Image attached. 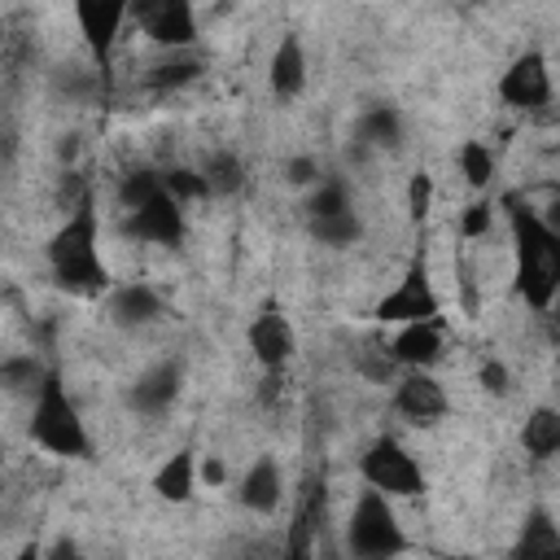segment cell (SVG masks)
<instances>
[{"label":"cell","mask_w":560,"mask_h":560,"mask_svg":"<svg viewBox=\"0 0 560 560\" xmlns=\"http://www.w3.org/2000/svg\"><path fill=\"white\" fill-rule=\"evenodd\" d=\"M494 201L512 236V293L534 315H551L560 289V232L547 219V210H538L521 192H503Z\"/></svg>","instance_id":"obj_1"},{"label":"cell","mask_w":560,"mask_h":560,"mask_svg":"<svg viewBox=\"0 0 560 560\" xmlns=\"http://www.w3.org/2000/svg\"><path fill=\"white\" fill-rule=\"evenodd\" d=\"M44 267H48L52 284L74 293V298H101L114 284V276H109V267L101 258V210H96V197H88V201H79L74 210L61 214V223L44 241Z\"/></svg>","instance_id":"obj_2"},{"label":"cell","mask_w":560,"mask_h":560,"mask_svg":"<svg viewBox=\"0 0 560 560\" xmlns=\"http://www.w3.org/2000/svg\"><path fill=\"white\" fill-rule=\"evenodd\" d=\"M26 438L57 459H92V429L61 376V368H48L39 389L31 394V416H26Z\"/></svg>","instance_id":"obj_3"},{"label":"cell","mask_w":560,"mask_h":560,"mask_svg":"<svg viewBox=\"0 0 560 560\" xmlns=\"http://www.w3.org/2000/svg\"><path fill=\"white\" fill-rule=\"evenodd\" d=\"M346 551L354 560H385V556H402L411 542L402 534V521H398V508L389 494L363 486L350 516H346Z\"/></svg>","instance_id":"obj_4"},{"label":"cell","mask_w":560,"mask_h":560,"mask_svg":"<svg viewBox=\"0 0 560 560\" xmlns=\"http://www.w3.org/2000/svg\"><path fill=\"white\" fill-rule=\"evenodd\" d=\"M359 477L363 486L389 494L394 503L398 499H420L429 490V477H424V464L411 455V446L394 433H376L363 455H359Z\"/></svg>","instance_id":"obj_5"},{"label":"cell","mask_w":560,"mask_h":560,"mask_svg":"<svg viewBox=\"0 0 560 560\" xmlns=\"http://www.w3.org/2000/svg\"><path fill=\"white\" fill-rule=\"evenodd\" d=\"M429 315H442V293H438V284H433L429 254H424V245H420V249L407 258V267H402L398 284H394L389 293H381V298H376L372 319H376V324L398 328V324L429 319Z\"/></svg>","instance_id":"obj_6"},{"label":"cell","mask_w":560,"mask_h":560,"mask_svg":"<svg viewBox=\"0 0 560 560\" xmlns=\"http://www.w3.org/2000/svg\"><path fill=\"white\" fill-rule=\"evenodd\" d=\"M118 232H122L127 241H136V245L179 249L184 236H188V206H179V201L166 192V184H162V188H158L153 197H144L140 206L122 210Z\"/></svg>","instance_id":"obj_7"},{"label":"cell","mask_w":560,"mask_h":560,"mask_svg":"<svg viewBox=\"0 0 560 560\" xmlns=\"http://www.w3.org/2000/svg\"><path fill=\"white\" fill-rule=\"evenodd\" d=\"M131 22L158 52L197 48V39H201L197 0H131Z\"/></svg>","instance_id":"obj_8"},{"label":"cell","mask_w":560,"mask_h":560,"mask_svg":"<svg viewBox=\"0 0 560 560\" xmlns=\"http://www.w3.org/2000/svg\"><path fill=\"white\" fill-rule=\"evenodd\" d=\"M389 411L411 429H433L451 416V394L433 376V368H398L389 389Z\"/></svg>","instance_id":"obj_9"},{"label":"cell","mask_w":560,"mask_h":560,"mask_svg":"<svg viewBox=\"0 0 560 560\" xmlns=\"http://www.w3.org/2000/svg\"><path fill=\"white\" fill-rule=\"evenodd\" d=\"M494 92H499V101H503L508 109H516V114H542V109H551L556 83H551V61H547V52H538V48L516 52V57L503 66Z\"/></svg>","instance_id":"obj_10"},{"label":"cell","mask_w":560,"mask_h":560,"mask_svg":"<svg viewBox=\"0 0 560 560\" xmlns=\"http://www.w3.org/2000/svg\"><path fill=\"white\" fill-rule=\"evenodd\" d=\"M74 31L83 39V52L96 70H109L114 48L131 22V0H70Z\"/></svg>","instance_id":"obj_11"},{"label":"cell","mask_w":560,"mask_h":560,"mask_svg":"<svg viewBox=\"0 0 560 560\" xmlns=\"http://www.w3.org/2000/svg\"><path fill=\"white\" fill-rule=\"evenodd\" d=\"M245 346H249V359L262 372H284L293 363V354H298V328L276 302H262L245 319Z\"/></svg>","instance_id":"obj_12"},{"label":"cell","mask_w":560,"mask_h":560,"mask_svg":"<svg viewBox=\"0 0 560 560\" xmlns=\"http://www.w3.org/2000/svg\"><path fill=\"white\" fill-rule=\"evenodd\" d=\"M394 368H438L446 354V315L398 324L389 341H381Z\"/></svg>","instance_id":"obj_13"},{"label":"cell","mask_w":560,"mask_h":560,"mask_svg":"<svg viewBox=\"0 0 560 560\" xmlns=\"http://www.w3.org/2000/svg\"><path fill=\"white\" fill-rule=\"evenodd\" d=\"M184 394V363L179 359H158L149 368H140V376L127 385V407L144 420L166 416Z\"/></svg>","instance_id":"obj_14"},{"label":"cell","mask_w":560,"mask_h":560,"mask_svg":"<svg viewBox=\"0 0 560 560\" xmlns=\"http://www.w3.org/2000/svg\"><path fill=\"white\" fill-rule=\"evenodd\" d=\"M101 311H105V319H109L114 328L140 332V328H149V324L162 319L166 302H162V293H158L149 280H122V284H109V289L101 293Z\"/></svg>","instance_id":"obj_15"},{"label":"cell","mask_w":560,"mask_h":560,"mask_svg":"<svg viewBox=\"0 0 560 560\" xmlns=\"http://www.w3.org/2000/svg\"><path fill=\"white\" fill-rule=\"evenodd\" d=\"M236 508H245L249 516H276L284 503V468L276 455H258L232 486Z\"/></svg>","instance_id":"obj_16"},{"label":"cell","mask_w":560,"mask_h":560,"mask_svg":"<svg viewBox=\"0 0 560 560\" xmlns=\"http://www.w3.org/2000/svg\"><path fill=\"white\" fill-rule=\"evenodd\" d=\"M311 83V61H306V44L298 31H284L267 57V92L276 101H298Z\"/></svg>","instance_id":"obj_17"},{"label":"cell","mask_w":560,"mask_h":560,"mask_svg":"<svg viewBox=\"0 0 560 560\" xmlns=\"http://www.w3.org/2000/svg\"><path fill=\"white\" fill-rule=\"evenodd\" d=\"M197 486H201V477H197V451H188V446H179V451H171L158 468H153V477H149V490L162 499V503H188L192 494H197Z\"/></svg>","instance_id":"obj_18"},{"label":"cell","mask_w":560,"mask_h":560,"mask_svg":"<svg viewBox=\"0 0 560 560\" xmlns=\"http://www.w3.org/2000/svg\"><path fill=\"white\" fill-rule=\"evenodd\" d=\"M324 508H328L324 477H306V486L298 494V508H293V529H289V542H284L289 556H311L315 551V538L311 534L324 525Z\"/></svg>","instance_id":"obj_19"},{"label":"cell","mask_w":560,"mask_h":560,"mask_svg":"<svg viewBox=\"0 0 560 560\" xmlns=\"http://www.w3.org/2000/svg\"><path fill=\"white\" fill-rule=\"evenodd\" d=\"M354 140L363 144V149H381V153H389V149H398L402 140H407V118H402V109L398 105H368L359 118H354Z\"/></svg>","instance_id":"obj_20"},{"label":"cell","mask_w":560,"mask_h":560,"mask_svg":"<svg viewBox=\"0 0 560 560\" xmlns=\"http://www.w3.org/2000/svg\"><path fill=\"white\" fill-rule=\"evenodd\" d=\"M521 451L525 459L534 464H547L560 455V411L551 402H538L525 411V424H521Z\"/></svg>","instance_id":"obj_21"},{"label":"cell","mask_w":560,"mask_h":560,"mask_svg":"<svg viewBox=\"0 0 560 560\" xmlns=\"http://www.w3.org/2000/svg\"><path fill=\"white\" fill-rule=\"evenodd\" d=\"M455 166H459V175H464V184H468L472 192H490L494 179H499V153H494L490 140H477V136H472V140H459Z\"/></svg>","instance_id":"obj_22"},{"label":"cell","mask_w":560,"mask_h":560,"mask_svg":"<svg viewBox=\"0 0 560 560\" xmlns=\"http://www.w3.org/2000/svg\"><path fill=\"white\" fill-rule=\"evenodd\" d=\"M192 79H201V61H197L192 48L162 52V57L144 70V88H153V92H179V88H188Z\"/></svg>","instance_id":"obj_23"},{"label":"cell","mask_w":560,"mask_h":560,"mask_svg":"<svg viewBox=\"0 0 560 560\" xmlns=\"http://www.w3.org/2000/svg\"><path fill=\"white\" fill-rule=\"evenodd\" d=\"M52 363H44L35 350H13L0 359V389L13 398H31L39 389V381L48 376Z\"/></svg>","instance_id":"obj_24"},{"label":"cell","mask_w":560,"mask_h":560,"mask_svg":"<svg viewBox=\"0 0 560 560\" xmlns=\"http://www.w3.org/2000/svg\"><path fill=\"white\" fill-rule=\"evenodd\" d=\"M306 232H311V241L324 245V249H350V245L363 241V219H359V210L350 206V210H337V214H315V219H306Z\"/></svg>","instance_id":"obj_25"},{"label":"cell","mask_w":560,"mask_h":560,"mask_svg":"<svg viewBox=\"0 0 560 560\" xmlns=\"http://www.w3.org/2000/svg\"><path fill=\"white\" fill-rule=\"evenodd\" d=\"M197 171H201L210 197H236V192L245 188V162H241L236 149H214V153H206V162H201Z\"/></svg>","instance_id":"obj_26"},{"label":"cell","mask_w":560,"mask_h":560,"mask_svg":"<svg viewBox=\"0 0 560 560\" xmlns=\"http://www.w3.org/2000/svg\"><path fill=\"white\" fill-rule=\"evenodd\" d=\"M560 551V525L547 508H529L525 512V525L512 542V556H556Z\"/></svg>","instance_id":"obj_27"},{"label":"cell","mask_w":560,"mask_h":560,"mask_svg":"<svg viewBox=\"0 0 560 560\" xmlns=\"http://www.w3.org/2000/svg\"><path fill=\"white\" fill-rule=\"evenodd\" d=\"M499 223V201L490 192H472V201L455 214V236L459 241H486Z\"/></svg>","instance_id":"obj_28"},{"label":"cell","mask_w":560,"mask_h":560,"mask_svg":"<svg viewBox=\"0 0 560 560\" xmlns=\"http://www.w3.org/2000/svg\"><path fill=\"white\" fill-rule=\"evenodd\" d=\"M162 184H166V192H171L179 206L210 201L206 179H201V171H197V166H166V171H162Z\"/></svg>","instance_id":"obj_29"},{"label":"cell","mask_w":560,"mask_h":560,"mask_svg":"<svg viewBox=\"0 0 560 560\" xmlns=\"http://www.w3.org/2000/svg\"><path fill=\"white\" fill-rule=\"evenodd\" d=\"M162 188V171H153V166H131L122 179H118V206L122 210H131V206H140L144 197H153Z\"/></svg>","instance_id":"obj_30"},{"label":"cell","mask_w":560,"mask_h":560,"mask_svg":"<svg viewBox=\"0 0 560 560\" xmlns=\"http://www.w3.org/2000/svg\"><path fill=\"white\" fill-rule=\"evenodd\" d=\"M433 197H438V184H433L429 171L407 175V219H411V223H424V219H429Z\"/></svg>","instance_id":"obj_31"},{"label":"cell","mask_w":560,"mask_h":560,"mask_svg":"<svg viewBox=\"0 0 560 560\" xmlns=\"http://www.w3.org/2000/svg\"><path fill=\"white\" fill-rule=\"evenodd\" d=\"M477 385H481L486 394H494V398H508V394H512V372H508V363L494 359V354H486V359L477 363Z\"/></svg>","instance_id":"obj_32"},{"label":"cell","mask_w":560,"mask_h":560,"mask_svg":"<svg viewBox=\"0 0 560 560\" xmlns=\"http://www.w3.org/2000/svg\"><path fill=\"white\" fill-rule=\"evenodd\" d=\"M319 175H324V166H319L315 153H293V158L284 162V179H289L293 188H311Z\"/></svg>","instance_id":"obj_33"},{"label":"cell","mask_w":560,"mask_h":560,"mask_svg":"<svg viewBox=\"0 0 560 560\" xmlns=\"http://www.w3.org/2000/svg\"><path fill=\"white\" fill-rule=\"evenodd\" d=\"M197 477H201L206 486H223V481H228V464H223L219 455H206V459L197 464Z\"/></svg>","instance_id":"obj_34"}]
</instances>
